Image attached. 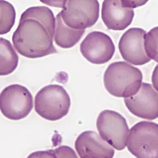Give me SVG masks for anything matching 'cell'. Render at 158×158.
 I'll list each match as a JSON object with an SVG mask.
<instances>
[{
	"mask_svg": "<svg viewBox=\"0 0 158 158\" xmlns=\"http://www.w3.org/2000/svg\"><path fill=\"white\" fill-rule=\"evenodd\" d=\"M55 29L35 18L20 19L12 36L17 51L29 58L44 57L57 53L53 45Z\"/></svg>",
	"mask_w": 158,
	"mask_h": 158,
	"instance_id": "obj_1",
	"label": "cell"
},
{
	"mask_svg": "<svg viewBox=\"0 0 158 158\" xmlns=\"http://www.w3.org/2000/svg\"><path fill=\"white\" fill-rule=\"evenodd\" d=\"M143 79L141 71L125 61L110 64L104 74V85L116 98H129L137 93Z\"/></svg>",
	"mask_w": 158,
	"mask_h": 158,
	"instance_id": "obj_2",
	"label": "cell"
},
{
	"mask_svg": "<svg viewBox=\"0 0 158 158\" xmlns=\"http://www.w3.org/2000/svg\"><path fill=\"white\" fill-rule=\"evenodd\" d=\"M35 110L49 121H57L67 115L70 108V98L61 85L52 84L39 90L35 97Z\"/></svg>",
	"mask_w": 158,
	"mask_h": 158,
	"instance_id": "obj_3",
	"label": "cell"
},
{
	"mask_svg": "<svg viewBox=\"0 0 158 158\" xmlns=\"http://www.w3.org/2000/svg\"><path fill=\"white\" fill-rule=\"evenodd\" d=\"M127 146L131 154L138 158L158 157V124L143 121L129 130Z\"/></svg>",
	"mask_w": 158,
	"mask_h": 158,
	"instance_id": "obj_4",
	"label": "cell"
},
{
	"mask_svg": "<svg viewBox=\"0 0 158 158\" xmlns=\"http://www.w3.org/2000/svg\"><path fill=\"white\" fill-rule=\"evenodd\" d=\"M32 108V96L25 87L13 84L2 91L0 109L2 114L8 119H23L31 113Z\"/></svg>",
	"mask_w": 158,
	"mask_h": 158,
	"instance_id": "obj_5",
	"label": "cell"
},
{
	"mask_svg": "<svg viewBox=\"0 0 158 158\" xmlns=\"http://www.w3.org/2000/svg\"><path fill=\"white\" fill-rule=\"evenodd\" d=\"M64 23L69 27L85 30L91 27L98 20V0H68L61 11Z\"/></svg>",
	"mask_w": 158,
	"mask_h": 158,
	"instance_id": "obj_6",
	"label": "cell"
},
{
	"mask_svg": "<svg viewBox=\"0 0 158 158\" xmlns=\"http://www.w3.org/2000/svg\"><path fill=\"white\" fill-rule=\"evenodd\" d=\"M96 126L100 136L112 147L118 151L125 148L129 128L122 114L112 110H104L98 117Z\"/></svg>",
	"mask_w": 158,
	"mask_h": 158,
	"instance_id": "obj_7",
	"label": "cell"
},
{
	"mask_svg": "<svg viewBox=\"0 0 158 158\" xmlns=\"http://www.w3.org/2000/svg\"><path fill=\"white\" fill-rule=\"evenodd\" d=\"M82 56L90 63L101 64L108 62L113 58L115 46L111 38L99 31L89 33L81 44Z\"/></svg>",
	"mask_w": 158,
	"mask_h": 158,
	"instance_id": "obj_8",
	"label": "cell"
},
{
	"mask_svg": "<svg viewBox=\"0 0 158 158\" xmlns=\"http://www.w3.org/2000/svg\"><path fill=\"white\" fill-rule=\"evenodd\" d=\"M124 102L129 111L139 118L149 120L158 118V92L150 84L142 83L137 93L125 98Z\"/></svg>",
	"mask_w": 158,
	"mask_h": 158,
	"instance_id": "obj_9",
	"label": "cell"
},
{
	"mask_svg": "<svg viewBox=\"0 0 158 158\" xmlns=\"http://www.w3.org/2000/svg\"><path fill=\"white\" fill-rule=\"evenodd\" d=\"M146 34V31L141 28L133 27L123 34L118 43V49L125 61L134 65H143L151 61L144 48Z\"/></svg>",
	"mask_w": 158,
	"mask_h": 158,
	"instance_id": "obj_10",
	"label": "cell"
},
{
	"mask_svg": "<svg viewBox=\"0 0 158 158\" xmlns=\"http://www.w3.org/2000/svg\"><path fill=\"white\" fill-rule=\"evenodd\" d=\"M75 148L81 158H112L114 150L96 131H85L77 138Z\"/></svg>",
	"mask_w": 158,
	"mask_h": 158,
	"instance_id": "obj_11",
	"label": "cell"
},
{
	"mask_svg": "<svg viewBox=\"0 0 158 158\" xmlns=\"http://www.w3.org/2000/svg\"><path fill=\"white\" fill-rule=\"evenodd\" d=\"M101 14L105 25L113 31L125 30L134 17L133 9L123 7L120 0H104Z\"/></svg>",
	"mask_w": 158,
	"mask_h": 158,
	"instance_id": "obj_12",
	"label": "cell"
},
{
	"mask_svg": "<svg viewBox=\"0 0 158 158\" xmlns=\"http://www.w3.org/2000/svg\"><path fill=\"white\" fill-rule=\"evenodd\" d=\"M85 33V30L71 28L66 25L62 19L61 12L56 17L55 42L60 48L68 49L73 47Z\"/></svg>",
	"mask_w": 158,
	"mask_h": 158,
	"instance_id": "obj_13",
	"label": "cell"
},
{
	"mask_svg": "<svg viewBox=\"0 0 158 158\" xmlns=\"http://www.w3.org/2000/svg\"><path fill=\"white\" fill-rule=\"evenodd\" d=\"M0 46H1L0 75H8L14 72L17 68L19 56L11 43L7 39L1 37Z\"/></svg>",
	"mask_w": 158,
	"mask_h": 158,
	"instance_id": "obj_14",
	"label": "cell"
},
{
	"mask_svg": "<svg viewBox=\"0 0 158 158\" xmlns=\"http://www.w3.org/2000/svg\"><path fill=\"white\" fill-rule=\"evenodd\" d=\"M0 8H1L0 34L3 35L9 32L14 25L16 11L14 6L5 0H0Z\"/></svg>",
	"mask_w": 158,
	"mask_h": 158,
	"instance_id": "obj_15",
	"label": "cell"
},
{
	"mask_svg": "<svg viewBox=\"0 0 158 158\" xmlns=\"http://www.w3.org/2000/svg\"><path fill=\"white\" fill-rule=\"evenodd\" d=\"M144 48L148 56L158 63V26L146 34L144 39Z\"/></svg>",
	"mask_w": 158,
	"mask_h": 158,
	"instance_id": "obj_16",
	"label": "cell"
},
{
	"mask_svg": "<svg viewBox=\"0 0 158 158\" xmlns=\"http://www.w3.org/2000/svg\"><path fill=\"white\" fill-rule=\"evenodd\" d=\"M29 157H77L76 154L68 146H61L55 150L39 151L31 154Z\"/></svg>",
	"mask_w": 158,
	"mask_h": 158,
	"instance_id": "obj_17",
	"label": "cell"
},
{
	"mask_svg": "<svg viewBox=\"0 0 158 158\" xmlns=\"http://www.w3.org/2000/svg\"><path fill=\"white\" fill-rule=\"evenodd\" d=\"M120 1L123 7L134 9L146 5L149 0H120Z\"/></svg>",
	"mask_w": 158,
	"mask_h": 158,
	"instance_id": "obj_18",
	"label": "cell"
},
{
	"mask_svg": "<svg viewBox=\"0 0 158 158\" xmlns=\"http://www.w3.org/2000/svg\"><path fill=\"white\" fill-rule=\"evenodd\" d=\"M39 1L49 6L63 8L68 0H39Z\"/></svg>",
	"mask_w": 158,
	"mask_h": 158,
	"instance_id": "obj_19",
	"label": "cell"
},
{
	"mask_svg": "<svg viewBox=\"0 0 158 158\" xmlns=\"http://www.w3.org/2000/svg\"><path fill=\"white\" fill-rule=\"evenodd\" d=\"M152 82L154 88L158 92V64L156 66L152 72Z\"/></svg>",
	"mask_w": 158,
	"mask_h": 158,
	"instance_id": "obj_20",
	"label": "cell"
}]
</instances>
